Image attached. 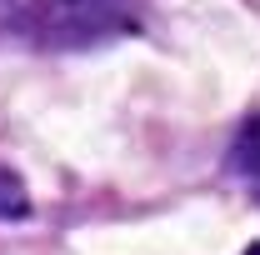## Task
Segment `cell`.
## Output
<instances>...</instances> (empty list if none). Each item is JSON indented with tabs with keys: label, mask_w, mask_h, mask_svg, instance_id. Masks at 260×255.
<instances>
[{
	"label": "cell",
	"mask_w": 260,
	"mask_h": 255,
	"mask_svg": "<svg viewBox=\"0 0 260 255\" xmlns=\"http://www.w3.org/2000/svg\"><path fill=\"white\" fill-rule=\"evenodd\" d=\"M30 210V195L20 185V175H10L5 165H0V220H20Z\"/></svg>",
	"instance_id": "obj_2"
},
{
	"label": "cell",
	"mask_w": 260,
	"mask_h": 255,
	"mask_svg": "<svg viewBox=\"0 0 260 255\" xmlns=\"http://www.w3.org/2000/svg\"><path fill=\"white\" fill-rule=\"evenodd\" d=\"M230 170H235L250 190H260V115H250V120L240 125L235 145H230Z\"/></svg>",
	"instance_id": "obj_1"
},
{
	"label": "cell",
	"mask_w": 260,
	"mask_h": 255,
	"mask_svg": "<svg viewBox=\"0 0 260 255\" xmlns=\"http://www.w3.org/2000/svg\"><path fill=\"white\" fill-rule=\"evenodd\" d=\"M245 255H260V245H250V250H245Z\"/></svg>",
	"instance_id": "obj_3"
}]
</instances>
